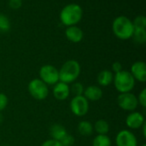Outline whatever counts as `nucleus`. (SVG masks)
<instances>
[{
  "label": "nucleus",
  "instance_id": "f257e3e1",
  "mask_svg": "<svg viewBox=\"0 0 146 146\" xmlns=\"http://www.w3.org/2000/svg\"><path fill=\"white\" fill-rule=\"evenodd\" d=\"M112 28L115 35L120 40H128L132 38L134 32L133 22L125 15L116 17L113 22Z\"/></svg>",
  "mask_w": 146,
  "mask_h": 146
},
{
  "label": "nucleus",
  "instance_id": "f03ea898",
  "mask_svg": "<svg viewBox=\"0 0 146 146\" xmlns=\"http://www.w3.org/2000/svg\"><path fill=\"white\" fill-rule=\"evenodd\" d=\"M83 11L77 3H69L66 5L60 13V19L62 24L67 27L75 26L82 18Z\"/></svg>",
  "mask_w": 146,
  "mask_h": 146
},
{
  "label": "nucleus",
  "instance_id": "7ed1b4c3",
  "mask_svg": "<svg viewBox=\"0 0 146 146\" xmlns=\"http://www.w3.org/2000/svg\"><path fill=\"white\" fill-rule=\"evenodd\" d=\"M59 73V81L64 83H74L80 73V65L78 61L71 59L65 62L61 69L58 71Z\"/></svg>",
  "mask_w": 146,
  "mask_h": 146
},
{
  "label": "nucleus",
  "instance_id": "20e7f679",
  "mask_svg": "<svg viewBox=\"0 0 146 146\" xmlns=\"http://www.w3.org/2000/svg\"><path fill=\"white\" fill-rule=\"evenodd\" d=\"M113 82L116 90L121 94L131 92L135 86V79L132 74L129 71L123 70L118 73H115Z\"/></svg>",
  "mask_w": 146,
  "mask_h": 146
},
{
  "label": "nucleus",
  "instance_id": "39448f33",
  "mask_svg": "<svg viewBox=\"0 0 146 146\" xmlns=\"http://www.w3.org/2000/svg\"><path fill=\"white\" fill-rule=\"evenodd\" d=\"M28 91L30 95L36 100H44L49 95V89L42 80L36 78L32 80L28 84Z\"/></svg>",
  "mask_w": 146,
  "mask_h": 146
},
{
  "label": "nucleus",
  "instance_id": "423d86ee",
  "mask_svg": "<svg viewBox=\"0 0 146 146\" xmlns=\"http://www.w3.org/2000/svg\"><path fill=\"white\" fill-rule=\"evenodd\" d=\"M39 77V79L47 85H55L59 82L58 70L50 65H45L40 68Z\"/></svg>",
  "mask_w": 146,
  "mask_h": 146
},
{
  "label": "nucleus",
  "instance_id": "0eeeda50",
  "mask_svg": "<svg viewBox=\"0 0 146 146\" xmlns=\"http://www.w3.org/2000/svg\"><path fill=\"white\" fill-rule=\"evenodd\" d=\"M70 109L72 113L79 117H82L88 113L89 102L84 96H74L70 102Z\"/></svg>",
  "mask_w": 146,
  "mask_h": 146
},
{
  "label": "nucleus",
  "instance_id": "6e6552de",
  "mask_svg": "<svg viewBox=\"0 0 146 146\" xmlns=\"http://www.w3.org/2000/svg\"><path fill=\"white\" fill-rule=\"evenodd\" d=\"M117 103L121 109L130 112L134 111L139 105L138 98L131 92L122 93L119 95L117 98Z\"/></svg>",
  "mask_w": 146,
  "mask_h": 146
},
{
  "label": "nucleus",
  "instance_id": "1a4fd4ad",
  "mask_svg": "<svg viewBox=\"0 0 146 146\" xmlns=\"http://www.w3.org/2000/svg\"><path fill=\"white\" fill-rule=\"evenodd\" d=\"M116 146H138V141L135 135L128 131L122 130L119 132L115 138Z\"/></svg>",
  "mask_w": 146,
  "mask_h": 146
},
{
  "label": "nucleus",
  "instance_id": "9d476101",
  "mask_svg": "<svg viewBox=\"0 0 146 146\" xmlns=\"http://www.w3.org/2000/svg\"><path fill=\"white\" fill-rule=\"evenodd\" d=\"M130 73L135 80L145 83L146 81V65L144 61H137L131 67Z\"/></svg>",
  "mask_w": 146,
  "mask_h": 146
},
{
  "label": "nucleus",
  "instance_id": "9b49d317",
  "mask_svg": "<svg viewBox=\"0 0 146 146\" xmlns=\"http://www.w3.org/2000/svg\"><path fill=\"white\" fill-rule=\"evenodd\" d=\"M145 123V117L139 112H132L126 119V124L131 129H139Z\"/></svg>",
  "mask_w": 146,
  "mask_h": 146
},
{
  "label": "nucleus",
  "instance_id": "f8f14e48",
  "mask_svg": "<svg viewBox=\"0 0 146 146\" xmlns=\"http://www.w3.org/2000/svg\"><path fill=\"white\" fill-rule=\"evenodd\" d=\"M53 95L55 98L59 101L66 100L70 95V87L67 83H64L62 82H58L54 85Z\"/></svg>",
  "mask_w": 146,
  "mask_h": 146
},
{
  "label": "nucleus",
  "instance_id": "ddd939ff",
  "mask_svg": "<svg viewBox=\"0 0 146 146\" xmlns=\"http://www.w3.org/2000/svg\"><path fill=\"white\" fill-rule=\"evenodd\" d=\"M65 34L67 39L74 43H78L80 42L83 39L84 34L83 31L77 26H70L68 27L66 31H65Z\"/></svg>",
  "mask_w": 146,
  "mask_h": 146
},
{
  "label": "nucleus",
  "instance_id": "4468645a",
  "mask_svg": "<svg viewBox=\"0 0 146 146\" xmlns=\"http://www.w3.org/2000/svg\"><path fill=\"white\" fill-rule=\"evenodd\" d=\"M84 96L87 101L96 102L103 97V91L98 86L92 85L84 90Z\"/></svg>",
  "mask_w": 146,
  "mask_h": 146
},
{
  "label": "nucleus",
  "instance_id": "2eb2a0df",
  "mask_svg": "<svg viewBox=\"0 0 146 146\" xmlns=\"http://www.w3.org/2000/svg\"><path fill=\"white\" fill-rule=\"evenodd\" d=\"M114 80V74L111 71L104 70L98 76V83L101 86H109Z\"/></svg>",
  "mask_w": 146,
  "mask_h": 146
},
{
  "label": "nucleus",
  "instance_id": "dca6fc26",
  "mask_svg": "<svg viewBox=\"0 0 146 146\" xmlns=\"http://www.w3.org/2000/svg\"><path fill=\"white\" fill-rule=\"evenodd\" d=\"M50 134L52 137V139L60 141L66 134H68V133L66 129L64 128V126L59 124H55L50 127Z\"/></svg>",
  "mask_w": 146,
  "mask_h": 146
},
{
  "label": "nucleus",
  "instance_id": "f3484780",
  "mask_svg": "<svg viewBox=\"0 0 146 146\" xmlns=\"http://www.w3.org/2000/svg\"><path fill=\"white\" fill-rule=\"evenodd\" d=\"M78 131L82 136H90L93 133V126L87 120L80 121L78 125Z\"/></svg>",
  "mask_w": 146,
  "mask_h": 146
},
{
  "label": "nucleus",
  "instance_id": "a211bd4d",
  "mask_svg": "<svg viewBox=\"0 0 146 146\" xmlns=\"http://www.w3.org/2000/svg\"><path fill=\"white\" fill-rule=\"evenodd\" d=\"M94 130L98 133V135H107L110 131V125L104 120H98L94 125Z\"/></svg>",
  "mask_w": 146,
  "mask_h": 146
},
{
  "label": "nucleus",
  "instance_id": "6ab92c4d",
  "mask_svg": "<svg viewBox=\"0 0 146 146\" xmlns=\"http://www.w3.org/2000/svg\"><path fill=\"white\" fill-rule=\"evenodd\" d=\"M132 37L136 43L144 44L146 41V30L142 28H134V32Z\"/></svg>",
  "mask_w": 146,
  "mask_h": 146
},
{
  "label": "nucleus",
  "instance_id": "aec40b11",
  "mask_svg": "<svg viewBox=\"0 0 146 146\" xmlns=\"http://www.w3.org/2000/svg\"><path fill=\"white\" fill-rule=\"evenodd\" d=\"M92 146H111V140L107 135H98L93 139Z\"/></svg>",
  "mask_w": 146,
  "mask_h": 146
},
{
  "label": "nucleus",
  "instance_id": "412c9836",
  "mask_svg": "<svg viewBox=\"0 0 146 146\" xmlns=\"http://www.w3.org/2000/svg\"><path fill=\"white\" fill-rule=\"evenodd\" d=\"M10 28V22L9 18L3 14H0V33H6Z\"/></svg>",
  "mask_w": 146,
  "mask_h": 146
},
{
  "label": "nucleus",
  "instance_id": "4be33fe9",
  "mask_svg": "<svg viewBox=\"0 0 146 146\" xmlns=\"http://www.w3.org/2000/svg\"><path fill=\"white\" fill-rule=\"evenodd\" d=\"M133 27L134 28H142V29H145L146 28V18L145 15H139L137 16L133 22Z\"/></svg>",
  "mask_w": 146,
  "mask_h": 146
},
{
  "label": "nucleus",
  "instance_id": "5701e85b",
  "mask_svg": "<svg viewBox=\"0 0 146 146\" xmlns=\"http://www.w3.org/2000/svg\"><path fill=\"white\" fill-rule=\"evenodd\" d=\"M70 92H72L74 96H83L84 93V87L80 83H74L71 86Z\"/></svg>",
  "mask_w": 146,
  "mask_h": 146
},
{
  "label": "nucleus",
  "instance_id": "b1692460",
  "mask_svg": "<svg viewBox=\"0 0 146 146\" xmlns=\"http://www.w3.org/2000/svg\"><path fill=\"white\" fill-rule=\"evenodd\" d=\"M62 146H72L74 143V139L73 136L69 135V134H66L60 141Z\"/></svg>",
  "mask_w": 146,
  "mask_h": 146
},
{
  "label": "nucleus",
  "instance_id": "393cba45",
  "mask_svg": "<svg viewBox=\"0 0 146 146\" xmlns=\"http://www.w3.org/2000/svg\"><path fill=\"white\" fill-rule=\"evenodd\" d=\"M138 98V102H139V104H140L143 108H145L146 107V89H142V91L139 93V97Z\"/></svg>",
  "mask_w": 146,
  "mask_h": 146
},
{
  "label": "nucleus",
  "instance_id": "a878e982",
  "mask_svg": "<svg viewBox=\"0 0 146 146\" xmlns=\"http://www.w3.org/2000/svg\"><path fill=\"white\" fill-rule=\"evenodd\" d=\"M8 97L6 95L3 94V93H0V112L3 111L8 105Z\"/></svg>",
  "mask_w": 146,
  "mask_h": 146
},
{
  "label": "nucleus",
  "instance_id": "bb28decb",
  "mask_svg": "<svg viewBox=\"0 0 146 146\" xmlns=\"http://www.w3.org/2000/svg\"><path fill=\"white\" fill-rule=\"evenodd\" d=\"M21 0H9V5L11 9H17L21 6Z\"/></svg>",
  "mask_w": 146,
  "mask_h": 146
},
{
  "label": "nucleus",
  "instance_id": "cd10ccee",
  "mask_svg": "<svg viewBox=\"0 0 146 146\" xmlns=\"http://www.w3.org/2000/svg\"><path fill=\"white\" fill-rule=\"evenodd\" d=\"M41 146H62L61 143L55 139H49L44 142Z\"/></svg>",
  "mask_w": 146,
  "mask_h": 146
},
{
  "label": "nucleus",
  "instance_id": "c85d7f7f",
  "mask_svg": "<svg viewBox=\"0 0 146 146\" xmlns=\"http://www.w3.org/2000/svg\"><path fill=\"white\" fill-rule=\"evenodd\" d=\"M112 70L115 73H118V72L121 71H122V65H121V64L120 62H115L112 65Z\"/></svg>",
  "mask_w": 146,
  "mask_h": 146
},
{
  "label": "nucleus",
  "instance_id": "c756f323",
  "mask_svg": "<svg viewBox=\"0 0 146 146\" xmlns=\"http://www.w3.org/2000/svg\"><path fill=\"white\" fill-rule=\"evenodd\" d=\"M146 124L145 123L142 126H143V133H144V137L145 138L146 137V126H145Z\"/></svg>",
  "mask_w": 146,
  "mask_h": 146
},
{
  "label": "nucleus",
  "instance_id": "7c9ffc66",
  "mask_svg": "<svg viewBox=\"0 0 146 146\" xmlns=\"http://www.w3.org/2000/svg\"><path fill=\"white\" fill-rule=\"evenodd\" d=\"M142 146H146V145H142Z\"/></svg>",
  "mask_w": 146,
  "mask_h": 146
}]
</instances>
